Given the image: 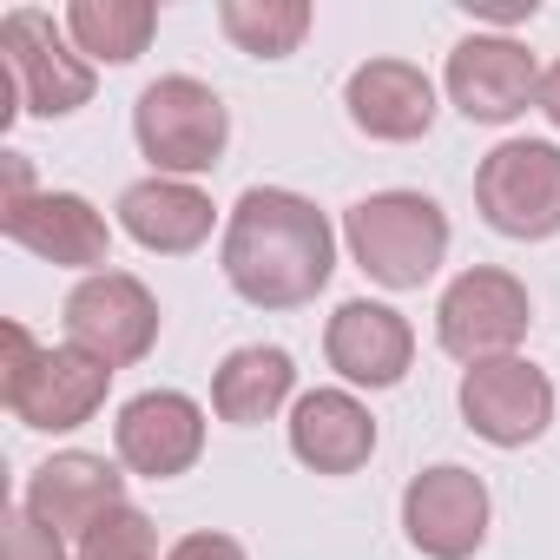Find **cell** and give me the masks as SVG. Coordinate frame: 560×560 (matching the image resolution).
Here are the masks:
<instances>
[{
	"mask_svg": "<svg viewBox=\"0 0 560 560\" xmlns=\"http://www.w3.org/2000/svg\"><path fill=\"white\" fill-rule=\"evenodd\" d=\"M337 270V231L330 218L277 185H250L231 205L224 224V277L257 311H298L311 304Z\"/></svg>",
	"mask_w": 560,
	"mask_h": 560,
	"instance_id": "1",
	"label": "cell"
},
{
	"mask_svg": "<svg viewBox=\"0 0 560 560\" xmlns=\"http://www.w3.org/2000/svg\"><path fill=\"white\" fill-rule=\"evenodd\" d=\"M0 350H8V363H0V396H8V409L27 422V429H47V435H67L80 422L100 416L106 389H113V370L73 343L60 350H40L27 337V324H0Z\"/></svg>",
	"mask_w": 560,
	"mask_h": 560,
	"instance_id": "2",
	"label": "cell"
},
{
	"mask_svg": "<svg viewBox=\"0 0 560 560\" xmlns=\"http://www.w3.org/2000/svg\"><path fill=\"white\" fill-rule=\"evenodd\" d=\"M343 237L383 291H422L448 257V218L422 191H370L363 205H350Z\"/></svg>",
	"mask_w": 560,
	"mask_h": 560,
	"instance_id": "3",
	"label": "cell"
},
{
	"mask_svg": "<svg viewBox=\"0 0 560 560\" xmlns=\"http://www.w3.org/2000/svg\"><path fill=\"white\" fill-rule=\"evenodd\" d=\"M0 93H8V119L14 113L67 119V113H80L93 100V67L80 54H67L60 27L40 8H14L0 21Z\"/></svg>",
	"mask_w": 560,
	"mask_h": 560,
	"instance_id": "4",
	"label": "cell"
},
{
	"mask_svg": "<svg viewBox=\"0 0 560 560\" xmlns=\"http://www.w3.org/2000/svg\"><path fill=\"white\" fill-rule=\"evenodd\" d=\"M132 132H139V152L159 165V178H191V172H211L224 159L231 113H224V100L205 80L165 73V80H152L139 93Z\"/></svg>",
	"mask_w": 560,
	"mask_h": 560,
	"instance_id": "5",
	"label": "cell"
},
{
	"mask_svg": "<svg viewBox=\"0 0 560 560\" xmlns=\"http://www.w3.org/2000/svg\"><path fill=\"white\" fill-rule=\"evenodd\" d=\"M475 205L501 237L540 244L560 231V145L547 139H508L475 172Z\"/></svg>",
	"mask_w": 560,
	"mask_h": 560,
	"instance_id": "6",
	"label": "cell"
},
{
	"mask_svg": "<svg viewBox=\"0 0 560 560\" xmlns=\"http://www.w3.org/2000/svg\"><path fill=\"white\" fill-rule=\"evenodd\" d=\"M527 324H534L527 284H521V277H508V270H494V264L462 270L455 284L442 291V304H435V337H442V350H448L455 363H468V370L508 357V350L527 337Z\"/></svg>",
	"mask_w": 560,
	"mask_h": 560,
	"instance_id": "7",
	"label": "cell"
},
{
	"mask_svg": "<svg viewBox=\"0 0 560 560\" xmlns=\"http://www.w3.org/2000/svg\"><path fill=\"white\" fill-rule=\"evenodd\" d=\"M67 343L100 357L106 370H126L159 343V298L126 270L80 277L73 298H67Z\"/></svg>",
	"mask_w": 560,
	"mask_h": 560,
	"instance_id": "8",
	"label": "cell"
},
{
	"mask_svg": "<svg viewBox=\"0 0 560 560\" xmlns=\"http://www.w3.org/2000/svg\"><path fill=\"white\" fill-rule=\"evenodd\" d=\"M402 534L422 560H468L488 540V488L475 468H422L402 488Z\"/></svg>",
	"mask_w": 560,
	"mask_h": 560,
	"instance_id": "9",
	"label": "cell"
},
{
	"mask_svg": "<svg viewBox=\"0 0 560 560\" xmlns=\"http://www.w3.org/2000/svg\"><path fill=\"white\" fill-rule=\"evenodd\" d=\"M462 422L481 442H494V448H527L553 422V383L534 363H521V357L475 363L462 376Z\"/></svg>",
	"mask_w": 560,
	"mask_h": 560,
	"instance_id": "10",
	"label": "cell"
},
{
	"mask_svg": "<svg viewBox=\"0 0 560 560\" xmlns=\"http://www.w3.org/2000/svg\"><path fill=\"white\" fill-rule=\"evenodd\" d=\"M448 100L475 126H508L514 113H527L540 100V67H534V54L521 40L475 34V40H462L448 54Z\"/></svg>",
	"mask_w": 560,
	"mask_h": 560,
	"instance_id": "11",
	"label": "cell"
},
{
	"mask_svg": "<svg viewBox=\"0 0 560 560\" xmlns=\"http://www.w3.org/2000/svg\"><path fill=\"white\" fill-rule=\"evenodd\" d=\"M0 231L21 250L60 264V270H93L113 264V224L80 198V191H27L14 205H0Z\"/></svg>",
	"mask_w": 560,
	"mask_h": 560,
	"instance_id": "12",
	"label": "cell"
},
{
	"mask_svg": "<svg viewBox=\"0 0 560 560\" xmlns=\"http://www.w3.org/2000/svg\"><path fill=\"white\" fill-rule=\"evenodd\" d=\"M113 442H119V462L132 475L172 481L205 455V409L191 396H178V389H145V396H132L119 409Z\"/></svg>",
	"mask_w": 560,
	"mask_h": 560,
	"instance_id": "13",
	"label": "cell"
},
{
	"mask_svg": "<svg viewBox=\"0 0 560 560\" xmlns=\"http://www.w3.org/2000/svg\"><path fill=\"white\" fill-rule=\"evenodd\" d=\"M113 508H126V475L106 455H86V448H67V455L40 462L34 481H27V514L40 527H54L60 540L67 534L86 540Z\"/></svg>",
	"mask_w": 560,
	"mask_h": 560,
	"instance_id": "14",
	"label": "cell"
},
{
	"mask_svg": "<svg viewBox=\"0 0 560 560\" xmlns=\"http://www.w3.org/2000/svg\"><path fill=\"white\" fill-rule=\"evenodd\" d=\"M324 357L337 376L363 383V389H396L409 376V357H416V330L402 311L389 304H370V298H350L330 330H324Z\"/></svg>",
	"mask_w": 560,
	"mask_h": 560,
	"instance_id": "15",
	"label": "cell"
},
{
	"mask_svg": "<svg viewBox=\"0 0 560 560\" xmlns=\"http://www.w3.org/2000/svg\"><path fill=\"white\" fill-rule=\"evenodd\" d=\"M343 106H350V126L383 139V145H409L435 126V86L422 67L409 60H370L350 73L343 86Z\"/></svg>",
	"mask_w": 560,
	"mask_h": 560,
	"instance_id": "16",
	"label": "cell"
},
{
	"mask_svg": "<svg viewBox=\"0 0 560 560\" xmlns=\"http://www.w3.org/2000/svg\"><path fill=\"white\" fill-rule=\"evenodd\" d=\"M291 455L317 475H357L376 455V416L350 389H311L291 409Z\"/></svg>",
	"mask_w": 560,
	"mask_h": 560,
	"instance_id": "17",
	"label": "cell"
},
{
	"mask_svg": "<svg viewBox=\"0 0 560 560\" xmlns=\"http://www.w3.org/2000/svg\"><path fill=\"white\" fill-rule=\"evenodd\" d=\"M119 224L145 250L185 257V250H198L211 237V198L198 185H185V178H159L152 172V178H139V185L119 191Z\"/></svg>",
	"mask_w": 560,
	"mask_h": 560,
	"instance_id": "18",
	"label": "cell"
},
{
	"mask_svg": "<svg viewBox=\"0 0 560 560\" xmlns=\"http://www.w3.org/2000/svg\"><path fill=\"white\" fill-rule=\"evenodd\" d=\"M291 389H298V363H291L284 350L250 343V350H231V357L218 363V376H211V409H218L224 422L250 429V422H270L277 409H284Z\"/></svg>",
	"mask_w": 560,
	"mask_h": 560,
	"instance_id": "19",
	"label": "cell"
},
{
	"mask_svg": "<svg viewBox=\"0 0 560 560\" xmlns=\"http://www.w3.org/2000/svg\"><path fill=\"white\" fill-rule=\"evenodd\" d=\"M152 27H159L152 0H73V8H67L73 47L93 54V60H106V67H132L145 54Z\"/></svg>",
	"mask_w": 560,
	"mask_h": 560,
	"instance_id": "20",
	"label": "cell"
},
{
	"mask_svg": "<svg viewBox=\"0 0 560 560\" xmlns=\"http://www.w3.org/2000/svg\"><path fill=\"white\" fill-rule=\"evenodd\" d=\"M218 27L231 34V47H244L250 60H284L298 54V40L311 34V8L304 0H224Z\"/></svg>",
	"mask_w": 560,
	"mask_h": 560,
	"instance_id": "21",
	"label": "cell"
},
{
	"mask_svg": "<svg viewBox=\"0 0 560 560\" xmlns=\"http://www.w3.org/2000/svg\"><path fill=\"white\" fill-rule=\"evenodd\" d=\"M80 560H159V534H152V521L126 501V508H113V514L80 540Z\"/></svg>",
	"mask_w": 560,
	"mask_h": 560,
	"instance_id": "22",
	"label": "cell"
},
{
	"mask_svg": "<svg viewBox=\"0 0 560 560\" xmlns=\"http://www.w3.org/2000/svg\"><path fill=\"white\" fill-rule=\"evenodd\" d=\"M0 527H8V534H0V540H8V560H73V553H67V540L27 514V501L0 514Z\"/></svg>",
	"mask_w": 560,
	"mask_h": 560,
	"instance_id": "23",
	"label": "cell"
},
{
	"mask_svg": "<svg viewBox=\"0 0 560 560\" xmlns=\"http://www.w3.org/2000/svg\"><path fill=\"white\" fill-rule=\"evenodd\" d=\"M165 560H244V547L231 534H185Z\"/></svg>",
	"mask_w": 560,
	"mask_h": 560,
	"instance_id": "24",
	"label": "cell"
},
{
	"mask_svg": "<svg viewBox=\"0 0 560 560\" xmlns=\"http://www.w3.org/2000/svg\"><path fill=\"white\" fill-rule=\"evenodd\" d=\"M468 14H481V21H534V0H462Z\"/></svg>",
	"mask_w": 560,
	"mask_h": 560,
	"instance_id": "25",
	"label": "cell"
},
{
	"mask_svg": "<svg viewBox=\"0 0 560 560\" xmlns=\"http://www.w3.org/2000/svg\"><path fill=\"white\" fill-rule=\"evenodd\" d=\"M534 106H540V113H547V119L560 126V60H553L547 73H540V100H534Z\"/></svg>",
	"mask_w": 560,
	"mask_h": 560,
	"instance_id": "26",
	"label": "cell"
}]
</instances>
